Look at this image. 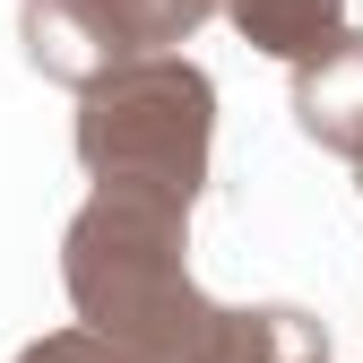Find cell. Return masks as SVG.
Listing matches in <instances>:
<instances>
[{
	"label": "cell",
	"mask_w": 363,
	"mask_h": 363,
	"mask_svg": "<svg viewBox=\"0 0 363 363\" xmlns=\"http://www.w3.org/2000/svg\"><path fill=\"white\" fill-rule=\"evenodd\" d=\"M294 130H303L320 156L363 164V26L320 35V43L294 61Z\"/></svg>",
	"instance_id": "277c9868"
},
{
	"label": "cell",
	"mask_w": 363,
	"mask_h": 363,
	"mask_svg": "<svg viewBox=\"0 0 363 363\" xmlns=\"http://www.w3.org/2000/svg\"><path fill=\"white\" fill-rule=\"evenodd\" d=\"M18 363H130L113 337H96V329H52V337H35V346H18Z\"/></svg>",
	"instance_id": "8992f818"
},
{
	"label": "cell",
	"mask_w": 363,
	"mask_h": 363,
	"mask_svg": "<svg viewBox=\"0 0 363 363\" xmlns=\"http://www.w3.org/2000/svg\"><path fill=\"white\" fill-rule=\"evenodd\" d=\"M208 147H216V78L191 52H139L78 86V164L96 182L191 208L208 191Z\"/></svg>",
	"instance_id": "7a4b0ae2"
},
{
	"label": "cell",
	"mask_w": 363,
	"mask_h": 363,
	"mask_svg": "<svg viewBox=\"0 0 363 363\" xmlns=\"http://www.w3.org/2000/svg\"><path fill=\"white\" fill-rule=\"evenodd\" d=\"M69 311L130 363H329V329L303 303H216L191 277V208L96 182L61 234Z\"/></svg>",
	"instance_id": "6da1fadb"
},
{
	"label": "cell",
	"mask_w": 363,
	"mask_h": 363,
	"mask_svg": "<svg viewBox=\"0 0 363 363\" xmlns=\"http://www.w3.org/2000/svg\"><path fill=\"white\" fill-rule=\"evenodd\" d=\"M216 9L234 18V35L251 52H268V61H303L320 35L346 26V0H216Z\"/></svg>",
	"instance_id": "5b68a950"
},
{
	"label": "cell",
	"mask_w": 363,
	"mask_h": 363,
	"mask_svg": "<svg viewBox=\"0 0 363 363\" xmlns=\"http://www.w3.org/2000/svg\"><path fill=\"white\" fill-rule=\"evenodd\" d=\"M216 18V0H18V43L52 86H86L113 61L182 52Z\"/></svg>",
	"instance_id": "3957f363"
}]
</instances>
